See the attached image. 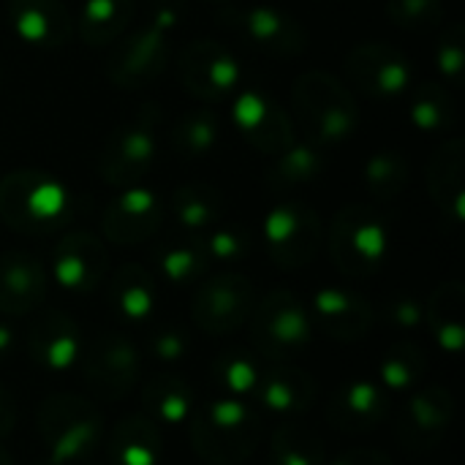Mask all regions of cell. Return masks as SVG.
<instances>
[{"instance_id":"obj_22","label":"cell","mask_w":465,"mask_h":465,"mask_svg":"<svg viewBox=\"0 0 465 465\" xmlns=\"http://www.w3.org/2000/svg\"><path fill=\"white\" fill-rule=\"evenodd\" d=\"M27 351L38 368L68 371L79 357V327L63 311L35 316L27 332Z\"/></svg>"},{"instance_id":"obj_27","label":"cell","mask_w":465,"mask_h":465,"mask_svg":"<svg viewBox=\"0 0 465 465\" xmlns=\"http://www.w3.org/2000/svg\"><path fill=\"white\" fill-rule=\"evenodd\" d=\"M425 322L447 351H460L465 341V292L460 283H444L425 305Z\"/></svg>"},{"instance_id":"obj_26","label":"cell","mask_w":465,"mask_h":465,"mask_svg":"<svg viewBox=\"0 0 465 465\" xmlns=\"http://www.w3.org/2000/svg\"><path fill=\"white\" fill-rule=\"evenodd\" d=\"M109 455L114 465H161L163 439L158 425L144 414L125 417L112 433Z\"/></svg>"},{"instance_id":"obj_32","label":"cell","mask_w":465,"mask_h":465,"mask_svg":"<svg viewBox=\"0 0 465 465\" xmlns=\"http://www.w3.org/2000/svg\"><path fill=\"white\" fill-rule=\"evenodd\" d=\"M270 465H324V441L300 425H281L272 433Z\"/></svg>"},{"instance_id":"obj_46","label":"cell","mask_w":465,"mask_h":465,"mask_svg":"<svg viewBox=\"0 0 465 465\" xmlns=\"http://www.w3.org/2000/svg\"><path fill=\"white\" fill-rule=\"evenodd\" d=\"M14 422H16V403L11 392L0 384V439L14 430Z\"/></svg>"},{"instance_id":"obj_44","label":"cell","mask_w":465,"mask_h":465,"mask_svg":"<svg viewBox=\"0 0 465 465\" xmlns=\"http://www.w3.org/2000/svg\"><path fill=\"white\" fill-rule=\"evenodd\" d=\"M390 322L403 330H417L425 322V308H422V302H417L411 297H398L390 305Z\"/></svg>"},{"instance_id":"obj_19","label":"cell","mask_w":465,"mask_h":465,"mask_svg":"<svg viewBox=\"0 0 465 465\" xmlns=\"http://www.w3.org/2000/svg\"><path fill=\"white\" fill-rule=\"evenodd\" d=\"M14 33L41 49H60L74 35V19L60 0H8Z\"/></svg>"},{"instance_id":"obj_25","label":"cell","mask_w":465,"mask_h":465,"mask_svg":"<svg viewBox=\"0 0 465 465\" xmlns=\"http://www.w3.org/2000/svg\"><path fill=\"white\" fill-rule=\"evenodd\" d=\"M465 155L463 142L452 139L444 147L436 150L430 166H428V185L433 202L450 213L455 221H463L465 204Z\"/></svg>"},{"instance_id":"obj_36","label":"cell","mask_w":465,"mask_h":465,"mask_svg":"<svg viewBox=\"0 0 465 465\" xmlns=\"http://www.w3.org/2000/svg\"><path fill=\"white\" fill-rule=\"evenodd\" d=\"M215 139H218V120L210 109L188 112L174 128V147L180 150V155H188V158L207 155Z\"/></svg>"},{"instance_id":"obj_43","label":"cell","mask_w":465,"mask_h":465,"mask_svg":"<svg viewBox=\"0 0 465 465\" xmlns=\"http://www.w3.org/2000/svg\"><path fill=\"white\" fill-rule=\"evenodd\" d=\"M188 346H191L188 332L177 327H163L150 338V354L163 362H177L180 357H185Z\"/></svg>"},{"instance_id":"obj_40","label":"cell","mask_w":465,"mask_h":465,"mask_svg":"<svg viewBox=\"0 0 465 465\" xmlns=\"http://www.w3.org/2000/svg\"><path fill=\"white\" fill-rule=\"evenodd\" d=\"M387 14L398 27L430 30L444 19L441 0H387Z\"/></svg>"},{"instance_id":"obj_11","label":"cell","mask_w":465,"mask_h":465,"mask_svg":"<svg viewBox=\"0 0 465 465\" xmlns=\"http://www.w3.org/2000/svg\"><path fill=\"white\" fill-rule=\"evenodd\" d=\"M177 71L185 93L207 104L232 95L242 82V68L234 54L213 38L191 41L180 54Z\"/></svg>"},{"instance_id":"obj_10","label":"cell","mask_w":465,"mask_h":465,"mask_svg":"<svg viewBox=\"0 0 465 465\" xmlns=\"http://www.w3.org/2000/svg\"><path fill=\"white\" fill-rule=\"evenodd\" d=\"M256 308L253 283L237 272H221L202 283L193 297V322L207 335H229L251 322Z\"/></svg>"},{"instance_id":"obj_15","label":"cell","mask_w":465,"mask_h":465,"mask_svg":"<svg viewBox=\"0 0 465 465\" xmlns=\"http://www.w3.org/2000/svg\"><path fill=\"white\" fill-rule=\"evenodd\" d=\"M346 74L357 90L376 98L401 95L411 84V65L406 54L387 41H371L351 49L346 57Z\"/></svg>"},{"instance_id":"obj_20","label":"cell","mask_w":465,"mask_h":465,"mask_svg":"<svg viewBox=\"0 0 465 465\" xmlns=\"http://www.w3.org/2000/svg\"><path fill=\"white\" fill-rule=\"evenodd\" d=\"M46 297V270L25 251H8L0 256V313L27 316Z\"/></svg>"},{"instance_id":"obj_13","label":"cell","mask_w":465,"mask_h":465,"mask_svg":"<svg viewBox=\"0 0 465 465\" xmlns=\"http://www.w3.org/2000/svg\"><path fill=\"white\" fill-rule=\"evenodd\" d=\"M223 19L240 33V38H245L253 49L264 54L292 57L305 49V30L281 8L253 3L242 8H226Z\"/></svg>"},{"instance_id":"obj_47","label":"cell","mask_w":465,"mask_h":465,"mask_svg":"<svg viewBox=\"0 0 465 465\" xmlns=\"http://www.w3.org/2000/svg\"><path fill=\"white\" fill-rule=\"evenodd\" d=\"M11 349H14V332H11V327L0 324V360L5 354H11Z\"/></svg>"},{"instance_id":"obj_28","label":"cell","mask_w":465,"mask_h":465,"mask_svg":"<svg viewBox=\"0 0 465 465\" xmlns=\"http://www.w3.org/2000/svg\"><path fill=\"white\" fill-rule=\"evenodd\" d=\"M134 11H136L134 0H84L76 19V33L90 46L112 44L131 25Z\"/></svg>"},{"instance_id":"obj_1","label":"cell","mask_w":465,"mask_h":465,"mask_svg":"<svg viewBox=\"0 0 465 465\" xmlns=\"http://www.w3.org/2000/svg\"><path fill=\"white\" fill-rule=\"evenodd\" d=\"M68 188L49 172L16 169L0 180V218L22 234H44L71 215Z\"/></svg>"},{"instance_id":"obj_16","label":"cell","mask_w":465,"mask_h":465,"mask_svg":"<svg viewBox=\"0 0 465 465\" xmlns=\"http://www.w3.org/2000/svg\"><path fill=\"white\" fill-rule=\"evenodd\" d=\"M109 267V253L104 242L90 232L65 234L52 253V278L60 289L74 294L93 292Z\"/></svg>"},{"instance_id":"obj_18","label":"cell","mask_w":465,"mask_h":465,"mask_svg":"<svg viewBox=\"0 0 465 465\" xmlns=\"http://www.w3.org/2000/svg\"><path fill=\"white\" fill-rule=\"evenodd\" d=\"M452 420H455L452 392L439 384L422 387L420 392L411 395V401L406 403V409L401 414L398 439L409 450H417V452L433 450L450 430Z\"/></svg>"},{"instance_id":"obj_8","label":"cell","mask_w":465,"mask_h":465,"mask_svg":"<svg viewBox=\"0 0 465 465\" xmlns=\"http://www.w3.org/2000/svg\"><path fill=\"white\" fill-rule=\"evenodd\" d=\"M251 327L253 343L262 357L270 360H286V354L308 346L313 338L311 311L292 292H272L264 297L251 313Z\"/></svg>"},{"instance_id":"obj_21","label":"cell","mask_w":465,"mask_h":465,"mask_svg":"<svg viewBox=\"0 0 465 465\" xmlns=\"http://www.w3.org/2000/svg\"><path fill=\"white\" fill-rule=\"evenodd\" d=\"M311 322L335 341H360L373 324V311L354 292L319 289L311 302Z\"/></svg>"},{"instance_id":"obj_6","label":"cell","mask_w":465,"mask_h":465,"mask_svg":"<svg viewBox=\"0 0 465 465\" xmlns=\"http://www.w3.org/2000/svg\"><path fill=\"white\" fill-rule=\"evenodd\" d=\"M387 226L373 207L349 204L335 215L330 229V256L343 275H373L387 256Z\"/></svg>"},{"instance_id":"obj_9","label":"cell","mask_w":465,"mask_h":465,"mask_svg":"<svg viewBox=\"0 0 465 465\" xmlns=\"http://www.w3.org/2000/svg\"><path fill=\"white\" fill-rule=\"evenodd\" d=\"M264 240L270 259L283 270L305 267L322 248L319 213L300 202H281L267 213Z\"/></svg>"},{"instance_id":"obj_24","label":"cell","mask_w":465,"mask_h":465,"mask_svg":"<svg viewBox=\"0 0 465 465\" xmlns=\"http://www.w3.org/2000/svg\"><path fill=\"white\" fill-rule=\"evenodd\" d=\"M256 398L278 414H300L316 401V384L313 379L286 362V360H272L267 368H262L259 384H256Z\"/></svg>"},{"instance_id":"obj_33","label":"cell","mask_w":465,"mask_h":465,"mask_svg":"<svg viewBox=\"0 0 465 465\" xmlns=\"http://www.w3.org/2000/svg\"><path fill=\"white\" fill-rule=\"evenodd\" d=\"M379 376H381V387L387 390H411L420 384V379L425 376V351L409 341L395 343L379 365Z\"/></svg>"},{"instance_id":"obj_30","label":"cell","mask_w":465,"mask_h":465,"mask_svg":"<svg viewBox=\"0 0 465 465\" xmlns=\"http://www.w3.org/2000/svg\"><path fill=\"white\" fill-rule=\"evenodd\" d=\"M112 302L128 322H142L155 311V281L139 264H123L112 278Z\"/></svg>"},{"instance_id":"obj_41","label":"cell","mask_w":465,"mask_h":465,"mask_svg":"<svg viewBox=\"0 0 465 465\" xmlns=\"http://www.w3.org/2000/svg\"><path fill=\"white\" fill-rule=\"evenodd\" d=\"M465 63V30L463 25H450L439 41V49H436V65L444 76L450 79H458L463 74Z\"/></svg>"},{"instance_id":"obj_37","label":"cell","mask_w":465,"mask_h":465,"mask_svg":"<svg viewBox=\"0 0 465 465\" xmlns=\"http://www.w3.org/2000/svg\"><path fill=\"white\" fill-rule=\"evenodd\" d=\"M365 183L371 188L373 196L379 199H395L406 183H409V166H406V158L392 153V150H384V153H376L371 161H368V169H365Z\"/></svg>"},{"instance_id":"obj_12","label":"cell","mask_w":465,"mask_h":465,"mask_svg":"<svg viewBox=\"0 0 465 465\" xmlns=\"http://www.w3.org/2000/svg\"><path fill=\"white\" fill-rule=\"evenodd\" d=\"M139 349L123 335H101L84 360V381L90 392L106 403L125 398L139 384Z\"/></svg>"},{"instance_id":"obj_39","label":"cell","mask_w":465,"mask_h":465,"mask_svg":"<svg viewBox=\"0 0 465 465\" xmlns=\"http://www.w3.org/2000/svg\"><path fill=\"white\" fill-rule=\"evenodd\" d=\"M213 376L223 390H229L234 395H248V392H256L262 368H259L256 357L248 351H226L215 360Z\"/></svg>"},{"instance_id":"obj_17","label":"cell","mask_w":465,"mask_h":465,"mask_svg":"<svg viewBox=\"0 0 465 465\" xmlns=\"http://www.w3.org/2000/svg\"><path fill=\"white\" fill-rule=\"evenodd\" d=\"M161 221H163V204L158 193L142 185H131L123 188V193L109 202V207L104 210L101 229L109 242L136 245L150 240L161 229Z\"/></svg>"},{"instance_id":"obj_34","label":"cell","mask_w":465,"mask_h":465,"mask_svg":"<svg viewBox=\"0 0 465 465\" xmlns=\"http://www.w3.org/2000/svg\"><path fill=\"white\" fill-rule=\"evenodd\" d=\"M455 101L450 95V90H444L441 84H425L417 90L414 104H411V120L420 131L425 134H439L452 128L455 123Z\"/></svg>"},{"instance_id":"obj_23","label":"cell","mask_w":465,"mask_h":465,"mask_svg":"<svg viewBox=\"0 0 465 465\" xmlns=\"http://www.w3.org/2000/svg\"><path fill=\"white\" fill-rule=\"evenodd\" d=\"M387 409L390 403L384 387L368 379H357L338 390V395L327 406V420L341 433H368L384 422Z\"/></svg>"},{"instance_id":"obj_35","label":"cell","mask_w":465,"mask_h":465,"mask_svg":"<svg viewBox=\"0 0 465 465\" xmlns=\"http://www.w3.org/2000/svg\"><path fill=\"white\" fill-rule=\"evenodd\" d=\"M322 172V155L316 150V144H292L286 147L281 155H275V169L270 174L272 185L281 188H292V185H302L316 180Z\"/></svg>"},{"instance_id":"obj_49","label":"cell","mask_w":465,"mask_h":465,"mask_svg":"<svg viewBox=\"0 0 465 465\" xmlns=\"http://www.w3.org/2000/svg\"><path fill=\"white\" fill-rule=\"evenodd\" d=\"M210 3H229V0H210Z\"/></svg>"},{"instance_id":"obj_48","label":"cell","mask_w":465,"mask_h":465,"mask_svg":"<svg viewBox=\"0 0 465 465\" xmlns=\"http://www.w3.org/2000/svg\"><path fill=\"white\" fill-rule=\"evenodd\" d=\"M0 465H14V458L5 450H0Z\"/></svg>"},{"instance_id":"obj_3","label":"cell","mask_w":465,"mask_h":465,"mask_svg":"<svg viewBox=\"0 0 465 465\" xmlns=\"http://www.w3.org/2000/svg\"><path fill=\"white\" fill-rule=\"evenodd\" d=\"M104 433L101 411L76 395H52L38 409V436L46 447V465L82 463Z\"/></svg>"},{"instance_id":"obj_38","label":"cell","mask_w":465,"mask_h":465,"mask_svg":"<svg viewBox=\"0 0 465 465\" xmlns=\"http://www.w3.org/2000/svg\"><path fill=\"white\" fill-rule=\"evenodd\" d=\"M210 259L204 251V242H180V245H166L158 253V267L166 281L172 283H188L199 275H204Z\"/></svg>"},{"instance_id":"obj_31","label":"cell","mask_w":465,"mask_h":465,"mask_svg":"<svg viewBox=\"0 0 465 465\" xmlns=\"http://www.w3.org/2000/svg\"><path fill=\"white\" fill-rule=\"evenodd\" d=\"M174 218L191 232L210 229L223 215V193L207 183H188L174 191Z\"/></svg>"},{"instance_id":"obj_2","label":"cell","mask_w":465,"mask_h":465,"mask_svg":"<svg viewBox=\"0 0 465 465\" xmlns=\"http://www.w3.org/2000/svg\"><path fill=\"white\" fill-rule=\"evenodd\" d=\"M294 117L316 144L341 142L360 125L354 95L327 71H308L297 79Z\"/></svg>"},{"instance_id":"obj_14","label":"cell","mask_w":465,"mask_h":465,"mask_svg":"<svg viewBox=\"0 0 465 465\" xmlns=\"http://www.w3.org/2000/svg\"><path fill=\"white\" fill-rule=\"evenodd\" d=\"M232 120L237 131L264 155H281L294 144V123L292 114L262 90H242L234 101Z\"/></svg>"},{"instance_id":"obj_5","label":"cell","mask_w":465,"mask_h":465,"mask_svg":"<svg viewBox=\"0 0 465 465\" xmlns=\"http://www.w3.org/2000/svg\"><path fill=\"white\" fill-rule=\"evenodd\" d=\"M177 19L180 5L174 0H158L150 22L117 44L106 68L109 82L125 90L153 82L169 63V33L174 30Z\"/></svg>"},{"instance_id":"obj_42","label":"cell","mask_w":465,"mask_h":465,"mask_svg":"<svg viewBox=\"0 0 465 465\" xmlns=\"http://www.w3.org/2000/svg\"><path fill=\"white\" fill-rule=\"evenodd\" d=\"M204 242V251H207V259H218V262H234V259H242L251 248L248 237L234 232V229H218L213 232Z\"/></svg>"},{"instance_id":"obj_45","label":"cell","mask_w":465,"mask_h":465,"mask_svg":"<svg viewBox=\"0 0 465 465\" xmlns=\"http://www.w3.org/2000/svg\"><path fill=\"white\" fill-rule=\"evenodd\" d=\"M330 465H392V460L376 450H351V452H343L335 463Z\"/></svg>"},{"instance_id":"obj_29","label":"cell","mask_w":465,"mask_h":465,"mask_svg":"<svg viewBox=\"0 0 465 465\" xmlns=\"http://www.w3.org/2000/svg\"><path fill=\"white\" fill-rule=\"evenodd\" d=\"M142 409L155 425H180L193 409V392L185 379L155 376L142 387Z\"/></svg>"},{"instance_id":"obj_7","label":"cell","mask_w":465,"mask_h":465,"mask_svg":"<svg viewBox=\"0 0 465 465\" xmlns=\"http://www.w3.org/2000/svg\"><path fill=\"white\" fill-rule=\"evenodd\" d=\"M155 125H158V114L144 109L142 114L125 120L109 134L98 155V174L104 183L114 188L139 185V180L147 174V169L155 161V150H158Z\"/></svg>"},{"instance_id":"obj_4","label":"cell","mask_w":465,"mask_h":465,"mask_svg":"<svg viewBox=\"0 0 465 465\" xmlns=\"http://www.w3.org/2000/svg\"><path fill=\"white\" fill-rule=\"evenodd\" d=\"M262 439V425L248 403L223 398L202 409L191 425V444L199 458L213 465H240Z\"/></svg>"}]
</instances>
